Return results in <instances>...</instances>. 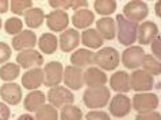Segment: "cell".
I'll use <instances>...</instances> for the list:
<instances>
[{
	"label": "cell",
	"mask_w": 161,
	"mask_h": 120,
	"mask_svg": "<svg viewBox=\"0 0 161 120\" xmlns=\"http://www.w3.org/2000/svg\"><path fill=\"white\" fill-rule=\"evenodd\" d=\"M111 99V92L107 86H97V88H88L83 93V103L89 109H100L108 104Z\"/></svg>",
	"instance_id": "6da1fadb"
},
{
	"label": "cell",
	"mask_w": 161,
	"mask_h": 120,
	"mask_svg": "<svg viewBox=\"0 0 161 120\" xmlns=\"http://www.w3.org/2000/svg\"><path fill=\"white\" fill-rule=\"evenodd\" d=\"M117 38L120 45L130 46L134 45L137 41V33H138V24L127 20L123 15H117Z\"/></svg>",
	"instance_id": "7a4b0ae2"
},
{
	"label": "cell",
	"mask_w": 161,
	"mask_h": 120,
	"mask_svg": "<svg viewBox=\"0 0 161 120\" xmlns=\"http://www.w3.org/2000/svg\"><path fill=\"white\" fill-rule=\"evenodd\" d=\"M119 51L114 47H103L95 53V64L102 70H114L119 66Z\"/></svg>",
	"instance_id": "3957f363"
},
{
	"label": "cell",
	"mask_w": 161,
	"mask_h": 120,
	"mask_svg": "<svg viewBox=\"0 0 161 120\" xmlns=\"http://www.w3.org/2000/svg\"><path fill=\"white\" fill-rule=\"evenodd\" d=\"M158 107V96L154 93L141 92L136 93L131 100V108L136 109L138 113H147L153 112Z\"/></svg>",
	"instance_id": "277c9868"
},
{
	"label": "cell",
	"mask_w": 161,
	"mask_h": 120,
	"mask_svg": "<svg viewBox=\"0 0 161 120\" xmlns=\"http://www.w3.org/2000/svg\"><path fill=\"white\" fill-rule=\"evenodd\" d=\"M147 14H149V7H147V4L145 2H141V0L129 2L123 7V16L127 20L137 24L144 20L147 16Z\"/></svg>",
	"instance_id": "5b68a950"
},
{
	"label": "cell",
	"mask_w": 161,
	"mask_h": 120,
	"mask_svg": "<svg viewBox=\"0 0 161 120\" xmlns=\"http://www.w3.org/2000/svg\"><path fill=\"white\" fill-rule=\"evenodd\" d=\"M47 99L50 105H53L54 108H62L65 105H69L75 101V96L68 88L65 86H54L50 88L47 92Z\"/></svg>",
	"instance_id": "8992f818"
},
{
	"label": "cell",
	"mask_w": 161,
	"mask_h": 120,
	"mask_svg": "<svg viewBox=\"0 0 161 120\" xmlns=\"http://www.w3.org/2000/svg\"><path fill=\"white\" fill-rule=\"evenodd\" d=\"M64 76V66L58 61L47 62L43 68V84L47 88L58 86Z\"/></svg>",
	"instance_id": "52a82bcc"
},
{
	"label": "cell",
	"mask_w": 161,
	"mask_h": 120,
	"mask_svg": "<svg viewBox=\"0 0 161 120\" xmlns=\"http://www.w3.org/2000/svg\"><path fill=\"white\" fill-rule=\"evenodd\" d=\"M145 54L146 53L142 46H129L126 50L122 53L120 61H122V64L126 69L136 70L141 66Z\"/></svg>",
	"instance_id": "ba28073f"
},
{
	"label": "cell",
	"mask_w": 161,
	"mask_h": 120,
	"mask_svg": "<svg viewBox=\"0 0 161 120\" xmlns=\"http://www.w3.org/2000/svg\"><path fill=\"white\" fill-rule=\"evenodd\" d=\"M154 85V80L142 69H136L130 76V89L138 93L150 91Z\"/></svg>",
	"instance_id": "9c48e42d"
},
{
	"label": "cell",
	"mask_w": 161,
	"mask_h": 120,
	"mask_svg": "<svg viewBox=\"0 0 161 120\" xmlns=\"http://www.w3.org/2000/svg\"><path fill=\"white\" fill-rule=\"evenodd\" d=\"M16 64L22 66L23 69H34L39 68L43 64V55L41 53L34 50V49H27V50L19 51L16 55Z\"/></svg>",
	"instance_id": "30bf717a"
},
{
	"label": "cell",
	"mask_w": 161,
	"mask_h": 120,
	"mask_svg": "<svg viewBox=\"0 0 161 120\" xmlns=\"http://www.w3.org/2000/svg\"><path fill=\"white\" fill-rule=\"evenodd\" d=\"M108 111L115 117H125L131 111V101L123 93H117L110 101Z\"/></svg>",
	"instance_id": "8fae6325"
},
{
	"label": "cell",
	"mask_w": 161,
	"mask_h": 120,
	"mask_svg": "<svg viewBox=\"0 0 161 120\" xmlns=\"http://www.w3.org/2000/svg\"><path fill=\"white\" fill-rule=\"evenodd\" d=\"M45 19H46L47 27L54 33H62L69 24V15L64 10H54L49 12L47 15H45Z\"/></svg>",
	"instance_id": "7c38bea8"
},
{
	"label": "cell",
	"mask_w": 161,
	"mask_h": 120,
	"mask_svg": "<svg viewBox=\"0 0 161 120\" xmlns=\"http://www.w3.org/2000/svg\"><path fill=\"white\" fill-rule=\"evenodd\" d=\"M62 81L65 82L66 88H70L73 91L81 89L84 85L83 80V70L76 66H66L64 69V76H62Z\"/></svg>",
	"instance_id": "4fadbf2b"
},
{
	"label": "cell",
	"mask_w": 161,
	"mask_h": 120,
	"mask_svg": "<svg viewBox=\"0 0 161 120\" xmlns=\"http://www.w3.org/2000/svg\"><path fill=\"white\" fill-rule=\"evenodd\" d=\"M0 97L4 103L18 105L22 101V88L19 84L15 82H6L0 86Z\"/></svg>",
	"instance_id": "5bb4252c"
},
{
	"label": "cell",
	"mask_w": 161,
	"mask_h": 120,
	"mask_svg": "<svg viewBox=\"0 0 161 120\" xmlns=\"http://www.w3.org/2000/svg\"><path fill=\"white\" fill-rule=\"evenodd\" d=\"M83 80L84 84L88 88H97V86H104L106 82L108 81L107 74L102 69L96 66H89L86 72H83Z\"/></svg>",
	"instance_id": "9a60e30c"
},
{
	"label": "cell",
	"mask_w": 161,
	"mask_h": 120,
	"mask_svg": "<svg viewBox=\"0 0 161 120\" xmlns=\"http://www.w3.org/2000/svg\"><path fill=\"white\" fill-rule=\"evenodd\" d=\"M11 45H12V49L16 51L34 49V46L37 45V35L31 30H22V33H19L12 38Z\"/></svg>",
	"instance_id": "2e32d148"
},
{
	"label": "cell",
	"mask_w": 161,
	"mask_h": 120,
	"mask_svg": "<svg viewBox=\"0 0 161 120\" xmlns=\"http://www.w3.org/2000/svg\"><path fill=\"white\" fill-rule=\"evenodd\" d=\"M156 37H158V27L154 22L146 20L138 26L137 41L140 42V45H150Z\"/></svg>",
	"instance_id": "e0dca14e"
},
{
	"label": "cell",
	"mask_w": 161,
	"mask_h": 120,
	"mask_svg": "<svg viewBox=\"0 0 161 120\" xmlns=\"http://www.w3.org/2000/svg\"><path fill=\"white\" fill-rule=\"evenodd\" d=\"M79 43H80V33L76 29H68L62 31V34L60 35L58 45L64 53H70L76 50Z\"/></svg>",
	"instance_id": "ac0fdd59"
},
{
	"label": "cell",
	"mask_w": 161,
	"mask_h": 120,
	"mask_svg": "<svg viewBox=\"0 0 161 120\" xmlns=\"http://www.w3.org/2000/svg\"><path fill=\"white\" fill-rule=\"evenodd\" d=\"M22 86L29 91H37L43 84V70L41 68L29 69L22 76Z\"/></svg>",
	"instance_id": "d6986e66"
},
{
	"label": "cell",
	"mask_w": 161,
	"mask_h": 120,
	"mask_svg": "<svg viewBox=\"0 0 161 120\" xmlns=\"http://www.w3.org/2000/svg\"><path fill=\"white\" fill-rule=\"evenodd\" d=\"M70 64L76 68H87L95 64V53L87 49H77L72 55H70Z\"/></svg>",
	"instance_id": "ffe728a7"
},
{
	"label": "cell",
	"mask_w": 161,
	"mask_h": 120,
	"mask_svg": "<svg viewBox=\"0 0 161 120\" xmlns=\"http://www.w3.org/2000/svg\"><path fill=\"white\" fill-rule=\"evenodd\" d=\"M96 31L99 33L102 39H107V41H113L117 37V24L113 18H102L96 22Z\"/></svg>",
	"instance_id": "44dd1931"
},
{
	"label": "cell",
	"mask_w": 161,
	"mask_h": 120,
	"mask_svg": "<svg viewBox=\"0 0 161 120\" xmlns=\"http://www.w3.org/2000/svg\"><path fill=\"white\" fill-rule=\"evenodd\" d=\"M110 86L111 89L118 93H126L130 91V74L125 70L115 72L110 77Z\"/></svg>",
	"instance_id": "7402d4cb"
},
{
	"label": "cell",
	"mask_w": 161,
	"mask_h": 120,
	"mask_svg": "<svg viewBox=\"0 0 161 120\" xmlns=\"http://www.w3.org/2000/svg\"><path fill=\"white\" fill-rule=\"evenodd\" d=\"M93 22H95V14L88 10V8H81V10L75 11V14L72 16V23L75 26V29H86L89 27Z\"/></svg>",
	"instance_id": "603a6c76"
},
{
	"label": "cell",
	"mask_w": 161,
	"mask_h": 120,
	"mask_svg": "<svg viewBox=\"0 0 161 120\" xmlns=\"http://www.w3.org/2000/svg\"><path fill=\"white\" fill-rule=\"evenodd\" d=\"M45 101H46L45 93L37 89V91H31L29 95L25 97L23 105H25V109L29 111V112H37L45 104Z\"/></svg>",
	"instance_id": "cb8c5ba5"
},
{
	"label": "cell",
	"mask_w": 161,
	"mask_h": 120,
	"mask_svg": "<svg viewBox=\"0 0 161 120\" xmlns=\"http://www.w3.org/2000/svg\"><path fill=\"white\" fill-rule=\"evenodd\" d=\"M38 47L43 54H53L58 47V39L52 33H43L38 39Z\"/></svg>",
	"instance_id": "d4e9b609"
},
{
	"label": "cell",
	"mask_w": 161,
	"mask_h": 120,
	"mask_svg": "<svg viewBox=\"0 0 161 120\" xmlns=\"http://www.w3.org/2000/svg\"><path fill=\"white\" fill-rule=\"evenodd\" d=\"M80 41L89 49H99L103 45V39L95 29H87L80 34Z\"/></svg>",
	"instance_id": "484cf974"
},
{
	"label": "cell",
	"mask_w": 161,
	"mask_h": 120,
	"mask_svg": "<svg viewBox=\"0 0 161 120\" xmlns=\"http://www.w3.org/2000/svg\"><path fill=\"white\" fill-rule=\"evenodd\" d=\"M49 6L54 10H72L77 11V10H81V8H86L88 7V2L86 0H49Z\"/></svg>",
	"instance_id": "4316f807"
},
{
	"label": "cell",
	"mask_w": 161,
	"mask_h": 120,
	"mask_svg": "<svg viewBox=\"0 0 161 120\" xmlns=\"http://www.w3.org/2000/svg\"><path fill=\"white\" fill-rule=\"evenodd\" d=\"M23 16H25V23L27 24L30 29H38L39 26L43 23V19H45L43 10L39 7L30 8V10L25 12Z\"/></svg>",
	"instance_id": "83f0119b"
},
{
	"label": "cell",
	"mask_w": 161,
	"mask_h": 120,
	"mask_svg": "<svg viewBox=\"0 0 161 120\" xmlns=\"http://www.w3.org/2000/svg\"><path fill=\"white\" fill-rule=\"evenodd\" d=\"M20 74V66L14 62H7L3 66H0V78L3 81L11 82L14 81L15 78L19 77Z\"/></svg>",
	"instance_id": "f1b7e54d"
},
{
	"label": "cell",
	"mask_w": 161,
	"mask_h": 120,
	"mask_svg": "<svg viewBox=\"0 0 161 120\" xmlns=\"http://www.w3.org/2000/svg\"><path fill=\"white\" fill-rule=\"evenodd\" d=\"M142 70L146 72L147 74H150L152 77L153 76H160L161 73V64L157 58H154L153 55H149V54H145L144 60H142Z\"/></svg>",
	"instance_id": "f546056e"
},
{
	"label": "cell",
	"mask_w": 161,
	"mask_h": 120,
	"mask_svg": "<svg viewBox=\"0 0 161 120\" xmlns=\"http://www.w3.org/2000/svg\"><path fill=\"white\" fill-rule=\"evenodd\" d=\"M93 8L99 15L108 16L117 10V2L115 0H96L93 3Z\"/></svg>",
	"instance_id": "4dcf8cb0"
},
{
	"label": "cell",
	"mask_w": 161,
	"mask_h": 120,
	"mask_svg": "<svg viewBox=\"0 0 161 120\" xmlns=\"http://www.w3.org/2000/svg\"><path fill=\"white\" fill-rule=\"evenodd\" d=\"M35 120H58V112L53 105L43 104L35 112Z\"/></svg>",
	"instance_id": "1f68e13d"
},
{
	"label": "cell",
	"mask_w": 161,
	"mask_h": 120,
	"mask_svg": "<svg viewBox=\"0 0 161 120\" xmlns=\"http://www.w3.org/2000/svg\"><path fill=\"white\" fill-rule=\"evenodd\" d=\"M60 117H61V120H81L83 112L79 107L69 104V105L62 107Z\"/></svg>",
	"instance_id": "d6a6232c"
},
{
	"label": "cell",
	"mask_w": 161,
	"mask_h": 120,
	"mask_svg": "<svg viewBox=\"0 0 161 120\" xmlns=\"http://www.w3.org/2000/svg\"><path fill=\"white\" fill-rule=\"evenodd\" d=\"M10 8L11 12H14L16 15H22L27 10L33 8V2L31 0H11Z\"/></svg>",
	"instance_id": "836d02e7"
},
{
	"label": "cell",
	"mask_w": 161,
	"mask_h": 120,
	"mask_svg": "<svg viewBox=\"0 0 161 120\" xmlns=\"http://www.w3.org/2000/svg\"><path fill=\"white\" fill-rule=\"evenodd\" d=\"M4 29H6L7 34L11 35H18L19 33H22V29H23V23L19 18H8L4 23Z\"/></svg>",
	"instance_id": "e575fe53"
},
{
	"label": "cell",
	"mask_w": 161,
	"mask_h": 120,
	"mask_svg": "<svg viewBox=\"0 0 161 120\" xmlns=\"http://www.w3.org/2000/svg\"><path fill=\"white\" fill-rule=\"evenodd\" d=\"M11 58V47L6 42H0V65L7 64V61Z\"/></svg>",
	"instance_id": "d590c367"
},
{
	"label": "cell",
	"mask_w": 161,
	"mask_h": 120,
	"mask_svg": "<svg viewBox=\"0 0 161 120\" xmlns=\"http://www.w3.org/2000/svg\"><path fill=\"white\" fill-rule=\"evenodd\" d=\"M87 120H111L104 111H91L87 113Z\"/></svg>",
	"instance_id": "8d00e7d4"
},
{
	"label": "cell",
	"mask_w": 161,
	"mask_h": 120,
	"mask_svg": "<svg viewBox=\"0 0 161 120\" xmlns=\"http://www.w3.org/2000/svg\"><path fill=\"white\" fill-rule=\"evenodd\" d=\"M136 120H161V116L158 112H147V113H138L136 116Z\"/></svg>",
	"instance_id": "74e56055"
},
{
	"label": "cell",
	"mask_w": 161,
	"mask_h": 120,
	"mask_svg": "<svg viewBox=\"0 0 161 120\" xmlns=\"http://www.w3.org/2000/svg\"><path fill=\"white\" fill-rule=\"evenodd\" d=\"M152 46V54H153L154 58H160L161 57V53H160V37H156L154 41L150 43Z\"/></svg>",
	"instance_id": "f35d334b"
},
{
	"label": "cell",
	"mask_w": 161,
	"mask_h": 120,
	"mask_svg": "<svg viewBox=\"0 0 161 120\" xmlns=\"http://www.w3.org/2000/svg\"><path fill=\"white\" fill-rule=\"evenodd\" d=\"M11 111L7 107V104L0 103V120H10Z\"/></svg>",
	"instance_id": "ab89813d"
},
{
	"label": "cell",
	"mask_w": 161,
	"mask_h": 120,
	"mask_svg": "<svg viewBox=\"0 0 161 120\" xmlns=\"http://www.w3.org/2000/svg\"><path fill=\"white\" fill-rule=\"evenodd\" d=\"M10 8V3L8 0H0V14H6Z\"/></svg>",
	"instance_id": "60d3db41"
},
{
	"label": "cell",
	"mask_w": 161,
	"mask_h": 120,
	"mask_svg": "<svg viewBox=\"0 0 161 120\" xmlns=\"http://www.w3.org/2000/svg\"><path fill=\"white\" fill-rule=\"evenodd\" d=\"M16 120H35V117H33L30 113H23V115H20Z\"/></svg>",
	"instance_id": "b9f144b4"
},
{
	"label": "cell",
	"mask_w": 161,
	"mask_h": 120,
	"mask_svg": "<svg viewBox=\"0 0 161 120\" xmlns=\"http://www.w3.org/2000/svg\"><path fill=\"white\" fill-rule=\"evenodd\" d=\"M156 15H157V16H161V14H160V2L156 3Z\"/></svg>",
	"instance_id": "7bdbcfd3"
},
{
	"label": "cell",
	"mask_w": 161,
	"mask_h": 120,
	"mask_svg": "<svg viewBox=\"0 0 161 120\" xmlns=\"http://www.w3.org/2000/svg\"><path fill=\"white\" fill-rule=\"evenodd\" d=\"M0 29H2V19H0Z\"/></svg>",
	"instance_id": "ee69618b"
}]
</instances>
